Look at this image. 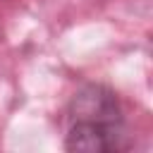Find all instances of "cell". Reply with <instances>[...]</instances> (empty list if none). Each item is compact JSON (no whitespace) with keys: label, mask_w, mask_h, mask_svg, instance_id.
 <instances>
[{"label":"cell","mask_w":153,"mask_h":153,"mask_svg":"<svg viewBox=\"0 0 153 153\" xmlns=\"http://www.w3.org/2000/svg\"><path fill=\"white\" fill-rule=\"evenodd\" d=\"M67 151L84 153H110L124 148V122H103V120H69Z\"/></svg>","instance_id":"6da1fadb"}]
</instances>
